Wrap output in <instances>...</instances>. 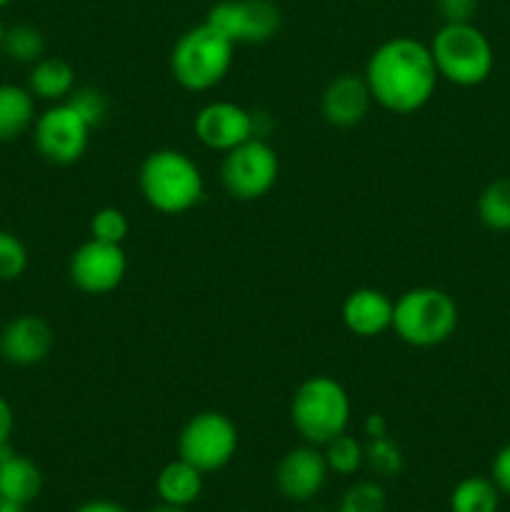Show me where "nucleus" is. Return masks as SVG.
Here are the masks:
<instances>
[{
	"mask_svg": "<svg viewBox=\"0 0 510 512\" xmlns=\"http://www.w3.org/2000/svg\"><path fill=\"white\" fill-rule=\"evenodd\" d=\"M363 78L375 103L408 115L430 103L440 75L428 45L400 35L373 50Z\"/></svg>",
	"mask_w": 510,
	"mask_h": 512,
	"instance_id": "f257e3e1",
	"label": "nucleus"
},
{
	"mask_svg": "<svg viewBox=\"0 0 510 512\" xmlns=\"http://www.w3.org/2000/svg\"><path fill=\"white\" fill-rule=\"evenodd\" d=\"M138 183L145 203L165 215L188 213L200 203L205 190L195 160L173 148L150 153L140 165Z\"/></svg>",
	"mask_w": 510,
	"mask_h": 512,
	"instance_id": "f03ea898",
	"label": "nucleus"
},
{
	"mask_svg": "<svg viewBox=\"0 0 510 512\" xmlns=\"http://www.w3.org/2000/svg\"><path fill=\"white\" fill-rule=\"evenodd\" d=\"M290 420L308 445H328L348 430L350 398L338 380L313 375L295 390L290 403Z\"/></svg>",
	"mask_w": 510,
	"mask_h": 512,
	"instance_id": "7ed1b4c3",
	"label": "nucleus"
},
{
	"mask_svg": "<svg viewBox=\"0 0 510 512\" xmlns=\"http://www.w3.org/2000/svg\"><path fill=\"white\" fill-rule=\"evenodd\" d=\"M233 50L235 45L213 25L200 23L175 40L170 53V73L180 88L203 93L215 88L228 75L233 65Z\"/></svg>",
	"mask_w": 510,
	"mask_h": 512,
	"instance_id": "20e7f679",
	"label": "nucleus"
},
{
	"mask_svg": "<svg viewBox=\"0 0 510 512\" xmlns=\"http://www.w3.org/2000/svg\"><path fill=\"white\" fill-rule=\"evenodd\" d=\"M428 48L440 78L460 88H473L488 80L495 63L493 45L473 23H443Z\"/></svg>",
	"mask_w": 510,
	"mask_h": 512,
	"instance_id": "39448f33",
	"label": "nucleus"
},
{
	"mask_svg": "<svg viewBox=\"0 0 510 512\" xmlns=\"http://www.w3.org/2000/svg\"><path fill=\"white\" fill-rule=\"evenodd\" d=\"M458 328V305L440 288H413L393 305V330L413 348H435Z\"/></svg>",
	"mask_w": 510,
	"mask_h": 512,
	"instance_id": "423d86ee",
	"label": "nucleus"
},
{
	"mask_svg": "<svg viewBox=\"0 0 510 512\" xmlns=\"http://www.w3.org/2000/svg\"><path fill=\"white\" fill-rule=\"evenodd\" d=\"M238 453V428L215 410L193 415L178 435V455L200 473H218Z\"/></svg>",
	"mask_w": 510,
	"mask_h": 512,
	"instance_id": "0eeeda50",
	"label": "nucleus"
},
{
	"mask_svg": "<svg viewBox=\"0 0 510 512\" xmlns=\"http://www.w3.org/2000/svg\"><path fill=\"white\" fill-rule=\"evenodd\" d=\"M278 173V153L263 138H250L228 150L220 165L223 188L235 200H258L268 195L278 183Z\"/></svg>",
	"mask_w": 510,
	"mask_h": 512,
	"instance_id": "6e6552de",
	"label": "nucleus"
},
{
	"mask_svg": "<svg viewBox=\"0 0 510 512\" xmlns=\"http://www.w3.org/2000/svg\"><path fill=\"white\" fill-rule=\"evenodd\" d=\"M205 23L233 45H258L278 35L283 15L273 0H220L208 10Z\"/></svg>",
	"mask_w": 510,
	"mask_h": 512,
	"instance_id": "1a4fd4ad",
	"label": "nucleus"
},
{
	"mask_svg": "<svg viewBox=\"0 0 510 512\" xmlns=\"http://www.w3.org/2000/svg\"><path fill=\"white\" fill-rule=\"evenodd\" d=\"M90 125L68 103H55L35 120V148L48 163L73 165L85 155L90 143Z\"/></svg>",
	"mask_w": 510,
	"mask_h": 512,
	"instance_id": "9d476101",
	"label": "nucleus"
},
{
	"mask_svg": "<svg viewBox=\"0 0 510 512\" xmlns=\"http://www.w3.org/2000/svg\"><path fill=\"white\" fill-rule=\"evenodd\" d=\"M128 260H125L123 245L103 243L90 238L70 255L68 273L78 290L88 295L113 293L125 278Z\"/></svg>",
	"mask_w": 510,
	"mask_h": 512,
	"instance_id": "9b49d317",
	"label": "nucleus"
},
{
	"mask_svg": "<svg viewBox=\"0 0 510 512\" xmlns=\"http://www.w3.org/2000/svg\"><path fill=\"white\" fill-rule=\"evenodd\" d=\"M193 128L205 148L220 150V153H228V150L243 145L245 140L258 138L255 113L228 103V100H218V103H208L205 108H200Z\"/></svg>",
	"mask_w": 510,
	"mask_h": 512,
	"instance_id": "f8f14e48",
	"label": "nucleus"
},
{
	"mask_svg": "<svg viewBox=\"0 0 510 512\" xmlns=\"http://www.w3.org/2000/svg\"><path fill=\"white\" fill-rule=\"evenodd\" d=\"M328 473L325 455L315 445H303L283 455L275 468V485L290 503H308L325 488Z\"/></svg>",
	"mask_w": 510,
	"mask_h": 512,
	"instance_id": "ddd939ff",
	"label": "nucleus"
},
{
	"mask_svg": "<svg viewBox=\"0 0 510 512\" xmlns=\"http://www.w3.org/2000/svg\"><path fill=\"white\" fill-rule=\"evenodd\" d=\"M53 350V328L38 315H18L0 330V355L10 365L30 368Z\"/></svg>",
	"mask_w": 510,
	"mask_h": 512,
	"instance_id": "4468645a",
	"label": "nucleus"
},
{
	"mask_svg": "<svg viewBox=\"0 0 510 512\" xmlns=\"http://www.w3.org/2000/svg\"><path fill=\"white\" fill-rule=\"evenodd\" d=\"M370 103H373V95H370L365 78L343 73L328 83L323 100H320V110H323V118L335 128H353V125L363 123Z\"/></svg>",
	"mask_w": 510,
	"mask_h": 512,
	"instance_id": "2eb2a0df",
	"label": "nucleus"
},
{
	"mask_svg": "<svg viewBox=\"0 0 510 512\" xmlns=\"http://www.w3.org/2000/svg\"><path fill=\"white\" fill-rule=\"evenodd\" d=\"M393 300L375 288H358L345 298L343 323L358 338H375L393 328Z\"/></svg>",
	"mask_w": 510,
	"mask_h": 512,
	"instance_id": "dca6fc26",
	"label": "nucleus"
},
{
	"mask_svg": "<svg viewBox=\"0 0 510 512\" xmlns=\"http://www.w3.org/2000/svg\"><path fill=\"white\" fill-rule=\"evenodd\" d=\"M155 490H158L160 503L188 508L203 493V473L190 463H185L183 458H178L160 470L158 480H155Z\"/></svg>",
	"mask_w": 510,
	"mask_h": 512,
	"instance_id": "f3484780",
	"label": "nucleus"
},
{
	"mask_svg": "<svg viewBox=\"0 0 510 512\" xmlns=\"http://www.w3.org/2000/svg\"><path fill=\"white\" fill-rule=\"evenodd\" d=\"M43 490V473L38 465L25 455L15 453L8 463L0 468V500L30 505Z\"/></svg>",
	"mask_w": 510,
	"mask_h": 512,
	"instance_id": "a211bd4d",
	"label": "nucleus"
},
{
	"mask_svg": "<svg viewBox=\"0 0 510 512\" xmlns=\"http://www.w3.org/2000/svg\"><path fill=\"white\" fill-rule=\"evenodd\" d=\"M35 123V98L23 85H0V143L20 138Z\"/></svg>",
	"mask_w": 510,
	"mask_h": 512,
	"instance_id": "6ab92c4d",
	"label": "nucleus"
},
{
	"mask_svg": "<svg viewBox=\"0 0 510 512\" xmlns=\"http://www.w3.org/2000/svg\"><path fill=\"white\" fill-rule=\"evenodd\" d=\"M28 90L38 100L63 103L75 90V70L60 58H40L28 75Z\"/></svg>",
	"mask_w": 510,
	"mask_h": 512,
	"instance_id": "aec40b11",
	"label": "nucleus"
},
{
	"mask_svg": "<svg viewBox=\"0 0 510 512\" xmlns=\"http://www.w3.org/2000/svg\"><path fill=\"white\" fill-rule=\"evenodd\" d=\"M500 490L490 478L460 480L450 493V512H498Z\"/></svg>",
	"mask_w": 510,
	"mask_h": 512,
	"instance_id": "412c9836",
	"label": "nucleus"
},
{
	"mask_svg": "<svg viewBox=\"0 0 510 512\" xmlns=\"http://www.w3.org/2000/svg\"><path fill=\"white\" fill-rule=\"evenodd\" d=\"M478 218L495 233L510 230V178L493 180L478 198Z\"/></svg>",
	"mask_w": 510,
	"mask_h": 512,
	"instance_id": "4be33fe9",
	"label": "nucleus"
},
{
	"mask_svg": "<svg viewBox=\"0 0 510 512\" xmlns=\"http://www.w3.org/2000/svg\"><path fill=\"white\" fill-rule=\"evenodd\" d=\"M3 50L8 58H13L15 63H38L45 53V38L35 25L20 23L13 28H5L3 38Z\"/></svg>",
	"mask_w": 510,
	"mask_h": 512,
	"instance_id": "5701e85b",
	"label": "nucleus"
},
{
	"mask_svg": "<svg viewBox=\"0 0 510 512\" xmlns=\"http://www.w3.org/2000/svg\"><path fill=\"white\" fill-rule=\"evenodd\" d=\"M325 448V463L333 473L338 475H353L358 473L360 465L365 463V448L353 438V435L343 433L335 440H330Z\"/></svg>",
	"mask_w": 510,
	"mask_h": 512,
	"instance_id": "b1692460",
	"label": "nucleus"
},
{
	"mask_svg": "<svg viewBox=\"0 0 510 512\" xmlns=\"http://www.w3.org/2000/svg\"><path fill=\"white\" fill-rule=\"evenodd\" d=\"M385 508H388L385 490L378 483L363 480V483H355L345 490L338 512H385Z\"/></svg>",
	"mask_w": 510,
	"mask_h": 512,
	"instance_id": "393cba45",
	"label": "nucleus"
},
{
	"mask_svg": "<svg viewBox=\"0 0 510 512\" xmlns=\"http://www.w3.org/2000/svg\"><path fill=\"white\" fill-rule=\"evenodd\" d=\"M28 268V248L18 235L0 230V283L18 280Z\"/></svg>",
	"mask_w": 510,
	"mask_h": 512,
	"instance_id": "a878e982",
	"label": "nucleus"
},
{
	"mask_svg": "<svg viewBox=\"0 0 510 512\" xmlns=\"http://www.w3.org/2000/svg\"><path fill=\"white\" fill-rule=\"evenodd\" d=\"M128 230V218H125L123 210L118 208H100L95 210L93 218H90V238L103 240V243L123 245Z\"/></svg>",
	"mask_w": 510,
	"mask_h": 512,
	"instance_id": "bb28decb",
	"label": "nucleus"
},
{
	"mask_svg": "<svg viewBox=\"0 0 510 512\" xmlns=\"http://www.w3.org/2000/svg\"><path fill=\"white\" fill-rule=\"evenodd\" d=\"M365 460H368V465L378 475H395L403 468L400 448L388 438V435H380V438L370 440V445L365 448Z\"/></svg>",
	"mask_w": 510,
	"mask_h": 512,
	"instance_id": "cd10ccee",
	"label": "nucleus"
},
{
	"mask_svg": "<svg viewBox=\"0 0 510 512\" xmlns=\"http://www.w3.org/2000/svg\"><path fill=\"white\" fill-rule=\"evenodd\" d=\"M65 103L70 108H75L80 113V118L90 125V128H98L105 120V113H108V100L100 90L95 88H75L73 93L65 98Z\"/></svg>",
	"mask_w": 510,
	"mask_h": 512,
	"instance_id": "c85d7f7f",
	"label": "nucleus"
},
{
	"mask_svg": "<svg viewBox=\"0 0 510 512\" xmlns=\"http://www.w3.org/2000/svg\"><path fill=\"white\" fill-rule=\"evenodd\" d=\"M435 8L445 23H473L478 0H435Z\"/></svg>",
	"mask_w": 510,
	"mask_h": 512,
	"instance_id": "c756f323",
	"label": "nucleus"
},
{
	"mask_svg": "<svg viewBox=\"0 0 510 512\" xmlns=\"http://www.w3.org/2000/svg\"><path fill=\"white\" fill-rule=\"evenodd\" d=\"M490 480L498 485L500 493L510 495V445L498 450V455L493 458V465H490Z\"/></svg>",
	"mask_w": 510,
	"mask_h": 512,
	"instance_id": "7c9ffc66",
	"label": "nucleus"
},
{
	"mask_svg": "<svg viewBox=\"0 0 510 512\" xmlns=\"http://www.w3.org/2000/svg\"><path fill=\"white\" fill-rule=\"evenodd\" d=\"M13 425H15L13 408H10L8 400L0 395V443H8L10 433H13Z\"/></svg>",
	"mask_w": 510,
	"mask_h": 512,
	"instance_id": "2f4dec72",
	"label": "nucleus"
},
{
	"mask_svg": "<svg viewBox=\"0 0 510 512\" xmlns=\"http://www.w3.org/2000/svg\"><path fill=\"white\" fill-rule=\"evenodd\" d=\"M73 512H128L115 500H88V503L78 505Z\"/></svg>",
	"mask_w": 510,
	"mask_h": 512,
	"instance_id": "473e14b6",
	"label": "nucleus"
},
{
	"mask_svg": "<svg viewBox=\"0 0 510 512\" xmlns=\"http://www.w3.org/2000/svg\"><path fill=\"white\" fill-rule=\"evenodd\" d=\"M368 433H370V438H380V435H388V433H385V420L380 418V415H373V418L368 420Z\"/></svg>",
	"mask_w": 510,
	"mask_h": 512,
	"instance_id": "72a5a7b5",
	"label": "nucleus"
},
{
	"mask_svg": "<svg viewBox=\"0 0 510 512\" xmlns=\"http://www.w3.org/2000/svg\"><path fill=\"white\" fill-rule=\"evenodd\" d=\"M0 512H30L28 505L10 503V500H0Z\"/></svg>",
	"mask_w": 510,
	"mask_h": 512,
	"instance_id": "f704fd0d",
	"label": "nucleus"
},
{
	"mask_svg": "<svg viewBox=\"0 0 510 512\" xmlns=\"http://www.w3.org/2000/svg\"><path fill=\"white\" fill-rule=\"evenodd\" d=\"M13 455H15V450L10 448V443H0V468H3V465L8 463Z\"/></svg>",
	"mask_w": 510,
	"mask_h": 512,
	"instance_id": "c9c22d12",
	"label": "nucleus"
},
{
	"mask_svg": "<svg viewBox=\"0 0 510 512\" xmlns=\"http://www.w3.org/2000/svg\"><path fill=\"white\" fill-rule=\"evenodd\" d=\"M148 512H188L185 508H178V505H168V503H160V505H155L153 510H148Z\"/></svg>",
	"mask_w": 510,
	"mask_h": 512,
	"instance_id": "e433bc0d",
	"label": "nucleus"
},
{
	"mask_svg": "<svg viewBox=\"0 0 510 512\" xmlns=\"http://www.w3.org/2000/svg\"><path fill=\"white\" fill-rule=\"evenodd\" d=\"M3 38H5V25L3 20H0V50H3Z\"/></svg>",
	"mask_w": 510,
	"mask_h": 512,
	"instance_id": "4c0bfd02",
	"label": "nucleus"
},
{
	"mask_svg": "<svg viewBox=\"0 0 510 512\" xmlns=\"http://www.w3.org/2000/svg\"><path fill=\"white\" fill-rule=\"evenodd\" d=\"M8 3H10V0H0V8H5Z\"/></svg>",
	"mask_w": 510,
	"mask_h": 512,
	"instance_id": "58836bf2",
	"label": "nucleus"
}]
</instances>
